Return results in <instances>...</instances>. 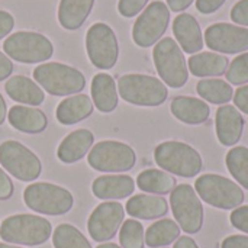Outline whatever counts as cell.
<instances>
[{
	"label": "cell",
	"instance_id": "cell-23",
	"mask_svg": "<svg viewBox=\"0 0 248 248\" xmlns=\"http://www.w3.org/2000/svg\"><path fill=\"white\" fill-rule=\"evenodd\" d=\"M4 90L12 100L23 103V105H31L33 108L38 105H42L45 99L42 89L35 81H32L31 78L25 76L10 77L4 84Z\"/></svg>",
	"mask_w": 248,
	"mask_h": 248
},
{
	"label": "cell",
	"instance_id": "cell-11",
	"mask_svg": "<svg viewBox=\"0 0 248 248\" xmlns=\"http://www.w3.org/2000/svg\"><path fill=\"white\" fill-rule=\"evenodd\" d=\"M86 49L90 62L100 68H112L119 57V45L113 29L102 22L92 25L86 33Z\"/></svg>",
	"mask_w": 248,
	"mask_h": 248
},
{
	"label": "cell",
	"instance_id": "cell-35",
	"mask_svg": "<svg viewBox=\"0 0 248 248\" xmlns=\"http://www.w3.org/2000/svg\"><path fill=\"white\" fill-rule=\"evenodd\" d=\"M148 3V0H119L118 10L125 17H134L137 16Z\"/></svg>",
	"mask_w": 248,
	"mask_h": 248
},
{
	"label": "cell",
	"instance_id": "cell-37",
	"mask_svg": "<svg viewBox=\"0 0 248 248\" xmlns=\"http://www.w3.org/2000/svg\"><path fill=\"white\" fill-rule=\"evenodd\" d=\"M231 19L234 23L248 26V0H240L231 9Z\"/></svg>",
	"mask_w": 248,
	"mask_h": 248
},
{
	"label": "cell",
	"instance_id": "cell-27",
	"mask_svg": "<svg viewBox=\"0 0 248 248\" xmlns=\"http://www.w3.org/2000/svg\"><path fill=\"white\" fill-rule=\"evenodd\" d=\"M94 0H61L58 6V20L64 29L76 31L89 17Z\"/></svg>",
	"mask_w": 248,
	"mask_h": 248
},
{
	"label": "cell",
	"instance_id": "cell-38",
	"mask_svg": "<svg viewBox=\"0 0 248 248\" xmlns=\"http://www.w3.org/2000/svg\"><path fill=\"white\" fill-rule=\"evenodd\" d=\"M227 0H196V9L203 15H211L217 12Z\"/></svg>",
	"mask_w": 248,
	"mask_h": 248
},
{
	"label": "cell",
	"instance_id": "cell-14",
	"mask_svg": "<svg viewBox=\"0 0 248 248\" xmlns=\"http://www.w3.org/2000/svg\"><path fill=\"white\" fill-rule=\"evenodd\" d=\"M125 218V209L118 202H103L90 214L87 230L96 243L112 240L121 228Z\"/></svg>",
	"mask_w": 248,
	"mask_h": 248
},
{
	"label": "cell",
	"instance_id": "cell-9",
	"mask_svg": "<svg viewBox=\"0 0 248 248\" xmlns=\"http://www.w3.org/2000/svg\"><path fill=\"white\" fill-rule=\"evenodd\" d=\"M87 163L92 169L103 173H122L137 163L135 151L119 141H102L90 148Z\"/></svg>",
	"mask_w": 248,
	"mask_h": 248
},
{
	"label": "cell",
	"instance_id": "cell-10",
	"mask_svg": "<svg viewBox=\"0 0 248 248\" xmlns=\"http://www.w3.org/2000/svg\"><path fill=\"white\" fill-rule=\"evenodd\" d=\"M170 206L180 227L187 234H198L203 225V206L190 185H179L171 190Z\"/></svg>",
	"mask_w": 248,
	"mask_h": 248
},
{
	"label": "cell",
	"instance_id": "cell-34",
	"mask_svg": "<svg viewBox=\"0 0 248 248\" xmlns=\"http://www.w3.org/2000/svg\"><path fill=\"white\" fill-rule=\"evenodd\" d=\"M225 76L227 80L235 86L248 83V52H243L241 55L232 60Z\"/></svg>",
	"mask_w": 248,
	"mask_h": 248
},
{
	"label": "cell",
	"instance_id": "cell-32",
	"mask_svg": "<svg viewBox=\"0 0 248 248\" xmlns=\"http://www.w3.org/2000/svg\"><path fill=\"white\" fill-rule=\"evenodd\" d=\"M52 244L55 248H92L87 238L70 224H61L55 228Z\"/></svg>",
	"mask_w": 248,
	"mask_h": 248
},
{
	"label": "cell",
	"instance_id": "cell-13",
	"mask_svg": "<svg viewBox=\"0 0 248 248\" xmlns=\"http://www.w3.org/2000/svg\"><path fill=\"white\" fill-rule=\"evenodd\" d=\"M170 22L169 6L160 0L153 1L135 20L132 28V39L141 48L154 45L167 31Z\"/></svg>",
	"mask_w": 248,
	"mask_h": 248
},
{
	"label": "cell",
	"instance_id": "cell-4",
	"mask_svg": "<svg viewBox=\"0 0 248 248\" xmlns=\"http://www.w3.org/2000/svg\"><path fill=\"white\" fill-rule=\"evenodd\" d=\"M119 96L135 106H160L167 100L166 84L147 74H125L118 80Z\"/></svg>",
	"mask_w": 248,
	"mask_h": 248
},
{
	"label": "cell",
	"instance_id": "cell-19",
	"mask_svg": "<svg viewBox=\"0 0 248 248\" xmlns=\"http://www.w3.org/2000/svg\"><path fill=\"white\" fill-rule=\"evenodd\" d=\"M94 135L89 129H77L68 134L57 150V157L65 164H74L80 161L92 148Z\"/></svg>",
	"mask_w": 248,
	"mask_h": 248
},
{
	"label": "cell",
	"instance_id": "cell-16",
	"mask_svg": "<svg viewBox=\"0 0 248 248\" xmlns=\"http://www.w3.org/2000/svg\"><path fill=\"white\" fill-rule=\"evenodd\" d=\"M215 126H217V137L219 142L225 147H232L243 137L244 118L235 106L222 105L217 110Z\"/></svg>",
	"mask_w": 248,
	"mask_h": 248
},
{
	"label": "cell",
	"instance_id": "cell-43",
	"mask_svg": "<svg viewBox=\"0 0 248 248\" xmlns=\"http://www.w3.org/2000/svg\"><path fill=\"white\" fill-rule=\"evenodd\" d=\"M13 71V62L12 60L4 55L3 52H0V81L6 80Z\"/></svg>",
	"mask_w": 248,
	"mask_h": 248
},
{
	"label": "cell",
	"instance_id": "cell-5",
	"mask_svg": "<svg viewBox=\"0 0 248 248\" xmlns=\"http://www.w3.org/2000/svg\"><path fill=\"white\" fill-rule=\"evenodd\" d=\"M23 201L33 212L51 217L65 215L74 205V198L67 189L44 182L29 185L23 192Z\"/></svg>",
	"mask_w": 248,
	"mask_h": 248
},
{
	"label": "cell",
	"instance_id": "cell-44",
	"mask_svg": "<svg viewBox=\"0 0 248 248\" xmlns=\"http://www.w3.org/2000/svg\"><path fill=\"white\" fill-rule=\"evenodd\" d=\"M192 3H193V0H167V4H169L170 10H173V12H183Z\"/></svg>",
	"mask_w": 248,
	"mask_h": 248
},
{
	"label": "cell",
	"instance_id": "cell-48",
	"mask_svg": "<svg viewBox=\"0 0 248 248\" xmlns=\"http://www.w3.org/2000/svg\"><path fill=\"white\" fill-rule=\"evenodd\" d=\"M0 248H22V247H15V246H10V244H1V243H0Z\"/></svg>",
	"mask_w": 248,
	"mask_h": 248
},
{
	"label": "cell",
	"instance_id": "cell-28",
	"mask_svg": "<svg viewBox=\"0 0 248 248\" xmlns=\"http://www.w3.org/2000/svg\"><path fill=\"white\" fill-rule=\"evenodd\" d=\"M137 186L147 193L166 195L170 193L177 185H176V179L169 173L155 169H148L138 174Z\"/></svg>",
	"mask_w": 248,
	"mask_h": 248
},
{
	"label": "cell",
	"instance_id": "cell-26",
	"mask_svg": "<svg viewBox=\"0 0 248 248\" xmlns=\"http://www.w3.org/2000/svg\"><path fill=\"white\" fill-rule=\"evenodd\" d=\"M189 70L196 77H218L227 73L230 60L217 52L195 54L187 61Z\"/></svg>",
	"mask_w": 248,
	"mask_h": 248
},
{
	"label": "cell",
	"instance_id": "cell-2",
	"mask_svg": "<svg viewBox=\"0 0 248 248\" xmlns=\"http://www.w3.org/2000/svg\"><path fill=\"white\" fill-rule=\"evenodd\" d=\"M154 160L163 170L180 177H195L203 167L201 154L189 144L180 141H167L157 145Z\"/></svg>",
	"mask_w": 248,
	"mask_h": 248
},
{
	"label": "cell",
	"instance_id": "cell-6",
	"mask_svg": "<svg viewBox=\"0 0 248 248\" xmlns=\"http://www.w3.org/2000/svg\"><path fill=\"white\" fill-rule=\"evenodd\" d=\"M154 65L161 80L171 89H180L187 83L189 70L182 48L173 38H163L153 51Z\"/></svg>",
	"mask_w": 248,
	"mask_h": 248
},
{
	"label": "cell",
	"instance_id": "cell-22",
	"mask_svg": "<svg viewBox=\"0 0 248 248\" xmlns=\"http://www.w3.org/2000/svg\"><path fill=\"white\" fill-rule=\"evenodd\" d=\"M125 208L128 215L137 219H158L169 212L167 201L157 195H135Z\"/></svg>",
	"mask_w": 248,
	"mask_h": 248
},
{
	"label": "cell",
	"instance_id": "cell-20",
	"mask_svg": "<svg viewBox=\"0 0 248 248\" xmlns=\"http://www.w3.org/2000/svg\"><path fill=\"white\" fill-rule=\"evenodd\" d=\"M170 109L176 119L189 125H201L206 122L211 115V109L203 100L190 96L174 97Z\"/></svg>",
	"mask_w": 248,
	"mask_h": 248
},
{
	"label": "cell",
	"instance_id": "cell-30",
	"mask_svg": "<svg viewBox=\"0 0 248 248\" xmlns=\"http://www.w3.org/2000/svg\"><path fill=\"white\" fill-rule=\"evenodd\" d=\"M198 94L214 105H225L234 97L231 84L221 78H203L196 86Z\"/></svg>",
	"mask_w": 248,
	"mask_h": 248
},
{
	"label": "cell",
	"instance_id": "cell-40",
	"mask_svg": "<svg viewBox=\"0 0 248 248\" xmlns=\"http://www.w3.org/2000/svg\"><path fill=\"white\" fill-rule=\"evenodd\" d=\"M234 103L237 109L248 115V86L238 87L237 92H234Z\"/></svg>",
	"mask_w": 248,
	"mask_h": 248
},
{
	"label": "cell",
	"instance_id": "cell-8",
	"mask_svg": "<svg viewBox=\"0 0 248 248\" xmlns=\"http://www.w3.org/2000/svg\"><path fill=\"white\" fill-rule=\"evenodd\" d=\"M3 49L9 58L25 64L46 61L54 54V46L46 36L29 31L9 35L3 42Z\"/></svg>",
	"mask_w": 248,
	"mask_h": 248
},
{
	"label": "cell",
	"instance_id": "cell-46",
	"mask_svg": "<svg viewBox=\"0 0 248 248\" xmlns=\"http://www.w3.org/2000/svg\"><path fill=\"white\" fill-rule=\"evenodd\" d=\"M4 119H6V102L0 94V125L4 122Z\"/></svg>",
	"mask_w": 248,
	"mask_h": 248
},
{
	"label": "cell",
	"instance_id": "cell-7",
	"mask_svg": "<svg viewBox=\"0 0 248 248\" xmlns=\"http://www.w3.org/2000/svg\"><path fill=\"white\" fill-rule=\"evenodd\" d=\"M195 190L203 202L224 211L235 209L244 202V192L238 183L219 174H202L195 183Z\"/></svg>",
	"mask_w": 248,
	"mask_h": 248
},
{
	"label": "cell",
	"instance_id": "cell-12",
	"mask_svg": "<svg viewBox=\"0 0 248 248\" xmlns=\"http://www.w3.org/2000/svg\"><path fill=\"white\" fill-rule=\"evenodd\" d=\"M0 164L22 182H33L42 171L39 158L28 147L13 140L0 144Z\"/></svg>",
	"mask_w": 248,
	"mask_h": 248
},
{
	"label": "cell",
	"instance_id": "cell-17",
	"mask_svg": "<svg viewBox=\"0 0 248 248\" xmlns=\"http://www.w3.org/2000/svg\"><path fill=\"white\" fill-rule=\"evenodd\" d=\"M135 190V182L126 174H106L97 177L92 185V192L102 201H119L131 196Z\"/></svg>",
	"mask_w": 248,
	"mask_h": 248
},
{
	"label": "cell",
	"instance_id": "cell-41",
	"mask_svg": "<svg viewBox=\"0 0 248 248\" xmlns=\"http://www.w3.org/2000/svg\"><path fill=\"white\" fill-rule=\"evenodd\" d=\"M13 26H15L13 16L6 10H0V39L4 38L6 35H9L12 32Z\"/></svg>",
	"mask_w": 248,
	"mask_h": 248
},
{
	"label": "cell",
	"instance_id": "cell-15",
	"mask_svg": "<svg viewBox=\"0 0 248 248\" xmlns=\"http://www.w3.org/2000/svg\"><path fill=\"white\" fill-rule=\"evenodd\" d=\"M205 44L222 54L244 52L248 49V29L232 23H214L205 31Z\"/></svg>",
	"mask_w": 248,
	"mask_h": 248
},
{
	"label": "cell",
	"instance_id": "cell-25",
	"mask_svg": "<svg viewBox=\"0 0 248 248\" xmlns=\"http://www.w3.org/2000/svg\"><path fill=\"white\" fill-rule=\"evenodd\" d=\"M118 90L116 83L112 76L106 73H99L92 80V96L93 105L103 113H110L118 106Z\"/></svg>",
	"mask_w": 248,
	"mask_h": 248
},
{
	"label": "cell",
	"instance_id": "cell-3",
	"mask_svg": "<svg viewBox=\"0 0 248 248\" xmlns=\"http://www.w3.org/2000/svg\"><path fill=\"white\" fill-rule=\"evenodd\" d=\"M35 81L52 96H70L86 87V78L74 67L62 62H45L33 70Z\"/></svg>",
	"mask_w": 248,
	"mask_h": 248
},
{
	"label": "cell",
	"instance_id": "cell-1",
	"mask_svg": "<svg viewBox=\"0 0 248 248\" xmlns=\"http://www.w3.org/2000/svg\"><path fill=\"white\" fill-rule=\"evenodd\" d=\"M52 234L51 222L42 217L19 214L7 217L0 225V238L10 244L41 246Z\"/></svg>",
	"mask_w": 248,
	"mask_h": 248
},
{
	"label": "cell",
	"instance_id": "cell-42",
	"mask_svg": "<svg viewBox=\"0 0 248 248\" xmlns=\"http://www.w3.org/2000/svg\"><path fill=\"white\" fill-rule=\"evenodd\" d=\"M221 248H248V237L246 235H231L227 237Z\"/></svg>",
	"mask_w": 248,
	"mask_h": 248
},
{
	"label": "cell",
	"instance_id": "cell-31",
	"mask_svg": "<svg viewBox=\"0 0 248 248\" xmlns=\"http://www.w3.org/2000/svg\"><path fill=\"white\" fill-rule=\"evenodd\" d=\"M230 174L238 182L240 186L248 189V148L234 147L228 151L225 158Z\"/></svg>",
	"mask_w": 248,
	"mask_h": 248
},
{
	"label": "cell",
	"instance_id": "cell-39",
	"mask_svg": "<svg viewBox=\"0 0 248 248\" xmlns=\"http://www.w3.org/2000/svg\"><path fill=\"white\" fill-rule=\"evenodd\" d=\"M13 195V183L10 177L0 169V201H7Z\"/></svg>",
	"mask_w": 248,
	"mask_h": 248
},
{
	"label": "cell",
	"instance_id": "cell-33",
	"mask_svg": "<svg viewBox=\"0 0 248 248\" xmlns=\"http://www.w3.org/2000/svg\"><path fill=\"white\" fill-rule=\"evenodd\" d=\"M119 243L122 248H144V227L141 222L135 219L124 221L121 232H119Z\"/></svg>",
	"mask_w": 248,
	"mask_h": 248
},
{
	"label": "cell",
	"instance_id": "cell-29",
	"mask_svg": "<svg viewBox=\"0 0 248 248\" xmlns=\"http://www.w3.org/2000/svg\"><path fill=\"white\" fill-rule=\"evenodd\" d=\"M180 237V227L173 219H161L148 227L145 232V244L151 248L170 246Z\"/></svg>",
	"mask_w": 248,
	"mask_h": 248
},
{
	"label": "cell",
	"instance_id": "cell-21",
	"mask_svg": "<svg viewBox=\"0 0 248 248\" xmlns=\"http://www.w3.org/2000/svg\"><path fill=\"white\" fill-rule=\"evenodd\" d=\"M7 119L15 129L25 134H39L48 125L45 113L32 106H13L9 110Z\"/></svg>",
	"mask_w": 248,
	"mask_h": 248
},
{
	"label": "cell",
	"instance_id": "cell-18",
	"mask_svg": "<svg viewBox=\"0 0 248 248\" xmlns=\"http://www.w3.org/2000/svg\"><path fill=\"white\" fill-rule=\"evenodd\" d=\"M173 32L182 51L195 55L203 48V35L195 16L180 13L173 22Z\"/></svg>",
	"mask_w": 248,
	"mask_h": 248
},
{
	"label": "cell",
	"instance_id": "cell-36",
	"mask_svg": "<svg viewBox=\"0 0 248 248\" xmlns=\"http://www.w3.org/2000/svg\"><path fill=\"white\" fill-rule=\"evenodd\" d=\"M231 224L234 228L248 234V206H238L231 214Z\"/></svg>",
	"mask_w": 248,
	"mask_h": 248
},
{
	"label": "cell",
	"instance_id": "cell-47",
	"mask_svg": "<svg viewBox=\"0 0 248 248\" xmlns=\"http://www.w3.org/2000/svg\"><path fill=\"white\" fill-rule=\"evenodd\" d=\"M96 248H122V247H119V246H116V244H112V243H105V244L97 246Z\"/></svg>",
	"mask_w": 248,
	"mask_h": 248
},
{
	"label": "cell",
	"instance_id": "cell-24",
	"mask_svg": "<svg viewBox=\"0 0 248 248\" xmlns=\"http://www.w3.org/2000/svg\"><path fill=\"white\" fill-rule=\"evenodd\" d=\"M93 102L87 94H74L64 99L55 110L57 121L62 125H74L93 113Z\"/></svg>",
	"mask_w": 248,
	"mask_h": 248
},
{
	"label": "cell",
	"instance_id": "cell-45",
	"mask_svg": "<svg viewBox=\"0 0 248 248\" xmlns=\"http://www.w3.org/2000/svg\"><path fill=\"white\" fill-rule=\"evenodd\" d=\"M174 248H199L198 244L195 243V240H192L190 237H179L177 241L174 243Z\"/></svg>",
	"mask_w": 248,
	"mask_h": 248
}]
</instances>
